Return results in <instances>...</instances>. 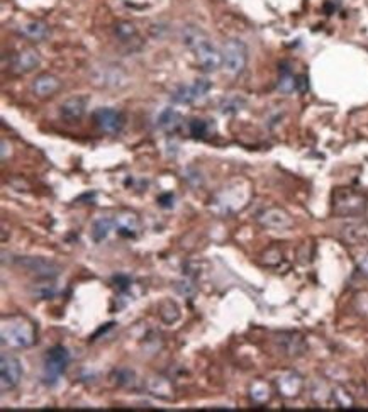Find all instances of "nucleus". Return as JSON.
<instances>
[{
	"label": "nucleus",
	"mask_w": 368,
	"mask_h": 412,
	"mask_svg": "<svg viewBox=\"0 0 368 412\" xmlns=\"http://www.w3.org/2000/svg\"><path fill=\"white\" fill-rule=\"evenodd\" d=\"M0 338L2 345L9 348H29L36 339L33 321L24 316L3 317L0 326Z\"/></svg>",
	"instance_id": "f257e3e1"
},
{
	"label": "nucleus",
	"mask_w": 368,
	"mask_h": 412,
	"mask_svg": "<svg viewBox=\"0 0 368 412\" xmlns=\"http://www.w3.org/2000/svg\"><path fill=\"white\" fill-rule=\"evenodd\" d=\"M248 63V48L238 38H231L223 46V66L230 75H241Z\"/></svg>",
	"instance_id": "f03ea898"
},
{
	"label": "nucleus",
	"mask_w": 368,
	"mask_h": 412,
	"mask_svg": "<svg viewBox=\"0 0 368 412\" xmlns=\"http://www.w3.org/2000/svg\"><path fill=\"white\" fill-rule=\"evenodd\" d=\"M68 363H70V353L65 346L58 345L48 350L45 356V363H42V380L48 385L58 382V378L65 374Z\"/></svg>",
	"instance_id": "7ed1b4c3"
},
{
	"label": "nucleus",
	"mask_w": 368,
	"mask_h": 412,
	"mask_svg": "<svg viewBox=\"0 0 368 412\" xmlns=\"http://www.w3.org/2000/svg\"><path fill=\"white\" fill-rule=\"evenodd\" d=\"M14 263L19 268H23V270H26L27 274L42 278V280H53V278L60 277V274H62V267L56 265L55 261L46 260V258L19 256L14 258Z\"/></svg>",
	"instance_id": "20e7f679"
},
{
	"label": "nucleus",
	"mask_w": 368,
	"mask_h": 412,
	"mask_svg": "<svg viewBox=\"0 0 368 412\" xmlns=\"http://www.w3.org/2000/svg\"><path fill=\"white\" fill-rule=\"evenodd\" d=\"M21 378H23L21 361L12 354L2 353V358H0V387H2L3 392L16 389Z\"/></svg>",
	"instance_id": "39448f33"
},
{
	"label": "nucleus",
	"mask_w": 368,
	"mask_h": 412,
	"mask_svg": "<svg viewBox=\"0 0 368 412\" xmlns=\"http://www.w3.org/2000/svg\"><path fill=\"white\" fill-rule=\"evenodd\" d=\"M194 51L197 63L201 64L204 71H216L217 68H221V64H223V51H219V49L210 43L209 38H204L199 45H195Z\"/></svg>",
	"instance_id": "423d86ee"
},
{
	"label": "nucleus",
	"mask_w": 368,
	"mask_h": 412,
	"mask_svg": "<svg viewBox=\"0 0 368 412\" xmlns=\"http://www.w3.org/2000/svg\"><path fill=\"white\" fill-rule=\"evenodd\" d=\"M94 123L97 124V128L101 131L107 132V134H117V132L123 131L124 119L123 112H119L117 109L112 107H99L94 112Z\"/></svg>",
	"instance_id": "0eeeda50"
},
{
	"label": "nucleus",
	"mask_w": 368,
	"mask_h": 412,
	"mask_svg": "<svg viewBox=\"0 0 368 412\" xmlns=\"http://www.w3.org/2000/svg\"><path fill=\"white\" fill-rule=\"evenodd\" d=\"M210 88H212V84H210L207 78H199L194 84L180 85V87L175 88L173 94H171V100L177 104H185V106H187V104H194L195 100L202 99Z\"/></svg>",
	"instance_id": "6e6552de"
},
{
	"label": "nucleus",
	"mask_w": 368,
	"mask_h": 412,
	"mask_svg": "<svg viewBox=\"0 0 368 412\" xmlns=\"http://www.w3.org/2000/svg\"><path fill=\"white\" fill-rule=\"evenodd\" d=\"M87 106H88L87 97L84 95L70 97V99H66L65 102L60 106V116H62L65 121H68V123H78V121L85 116V112H87Z\"/></svg>",
	"instance_id": "1a4fd4ad"
},
{
	"label": "nucleus",
	"mask_w": 368,
	"mask_h": 412,
	"mask_svg": "<svg viewBox=\"0 0 368 412\" xmlns=\"http://www.w3.org/2000/svg\"><path fill=\"white\" fill-rule=\"evenodd\" d=\"M114 222H116L117 232H119L123 238L134 239L138 238L139 232H141V221H139V217L136 216L134 213H131V210H123V213L117 214Z\"/></svg>",
	"instance_id": "9d476101"
},
{
	"label": "nucleus",
	"mask_w": 368,
	"mask_h": 412,
	"mask_svg": "<svg viewBox=\"0 0 368 412\" xmlns=\"http://www.w3.org/2000/svg\"><path fill=\"white\" fill-rule=\"evenodd\" d=\"M39 63H41V56H39V53L33 48H26L23 49V51L17 53V55H14L12 70L16 71V73L26 75L36 70V68L39 66Z\"/></svg>",
	"instance_id": "9b49d317"
},
{
	"label": "nucleus",
	"mask_w": 368,
	"mask_h": 412,
	"mask_svg": "<svg viewBox=\"0 0 368 412\" xmlns=\"http://www.w3.org/2000/svg\"><path fill=\"white\" fill-rule=\"evenodd\" d=\"M258 222L270 229H287L292 226V217L284 209H268L258 216Z\"/></svg>",
	"instance_id": "f8f14e48"
},
{
	"label": "nucleus",
	"mask_w": 368,
	"mask_h": 412,
	"mask_svg": "<svg viewBox=\"0 0 368 412\" xmlns=\"http://www.w3.org/2000/svg\"><path fill=\"white\" fill-rule=\"evenodd\" d=\"M60 87H62V82L51 73L38 75L33 82V92L38 97H41V99L56 94L60 90Z\"/></svg>",
	"instance_id": "ddd939ff"
},
{
	"label": "nucleus",
	"mask_w": 368,
	"mask_h": 412,
	"mask_svg": "<svg viewBox=\"0 0 368 412\" xmlns=\"http://www.w3.org/2000/svg\"><path fill=\"white\" fill-rule=\"evenodd\" d=\"M278 385V392L282 393L287 399H292V397H297L302 390V378L301 375L294 374V372H289V374H284L282 377H278L277 380Z\"/></svg>",
	"instance_id": "4468645a"
},
{
	"label": "nucleus",
	"mask_w": 368,
	"mask_h": 412,
	"mask_svg": "<svg viewBox=\"0 0 368 412\" xmlns=\"http://www.w3.org/2000/svg\"><path fill=\"white\" fill-rule=\"evenodd\" d=\"M278 343H280L285 354H291V356L302 354L304 350H306V343H304L302 336L297 335V332H285V335L280 336Z\"/></svg>",
	"instance_id": "2eb2a0df"
},
{
	"label": "nucleus",
	"mask_w": 368,
	"mask_h": 412,
	"mask_svg": "<svg viewBox=\"0 0 368 412\" xmlns=\"http://www.w3.org/2000/svg\"><path fill=\"white\" fill-rule=\"evenodd\" d=\"M180 121L182 117L177 110L171 109V107H165V109L156 116V126L163 129V131H173V129L180 126Z\"/></svg>",
	"instance_id": "dca6fc26"
},
{
	"label": "nucleus",
	"mask_w": 368,
	"mask_h": 412,
	"mask_svg": "<svg viewBox=\"0 0 368 412\" xmlns=\"http://www.w3.org/2000/svg\"><path fill=\"white\" fill-rule=\"evenodd\" d=\"M19 32L23 36H26L27 39H33V41H41L48 36V26L41 21H29V23L21 24Z\"/></svg>",
	"instance_id": "f3484780"
},
{
	"label": "nucleus",
	"mask_w": 368,
	"mask_h": 412,
	"mask_svg": "<svg viewBox=\"0 0 368 412\" xmlns=\"http://www.w3.org/2000/svg\"><path fill=\"white\" fill-rule=\"evenodd\" d=\"M112 228H116V222H114V219H110V217H99V219L92 224V231H90L94 243H102L103 239L110 234Z\"/></svg>",
	"instance_id": "a211bd4d"
},
{
	"label": "nucleus",
	"mask_w": 368,
	"mask_h": 412,
	"mask_svg": "<svg viewBox=\"0 0 368 412\" xmlns=\"http://www.w3.org/2000/svg\"><path fill=\"white\" fill-rule=\"evenodd\" d=\"M158 316L162 317V321L167 322V324H173V322L178 321V317H180V309H178L177 304L171 302V300H163L158 306Z\"/></svg>",
	"instance_id": "6ab92c4d"
},
{
	"label": "nucleus",
	"mask_w": 368,
	"mask_h": 412,
	"mask_svg": "<svg viewBox=\"0 0 368 412\" xmlns=\"http://www.w3.org/2000/svg\"><path fill=\"white\" fill-rule=\"evenodd\" d=\"M345 200L348 204H341V206H336V213L339 214H358L363 209V199L362 197L355 195V193H348V199H339Z\"/></svg>",
	"instance_id": "aec40b11"
},
{
	"label": "nucleus",
	"mask_w": 368,
	"mask_h": 412,
	"mask_svg": "<svg viewBox=\"0 0 368 412\" xmlns=\"http://www.w3.org/2000/svg\"><path fill=\"white\" fill-rule=\"evenodd\" d=\"M204 38H207V34L197 26H185L182 31V41L191 49H194L195 45H199Z\"/></svg>",
	"instance_id": "412c9836"
},
{
	"label": "nucleus",
	"mask_w": 368,
	"mask_h": 412,
	"mask_svg": "<svg viewBox=\"0 0 368 412\" xmlns=\"http://www.w3.org/2000/svg\"><path fill=\"white\" fill-rule=\"evenodd\" d=\"M246 106V100L241 99V97L233 95V97H226V99L221 102L219 109L223 114H236Z\"/></svg>",
	"instance_id": "4be33fe9"
},
{
	"label": "nucleus",
	"mask_w": 368,
	"mask_h": 412,
	"mask_svg": "<svg viewBox=\"0 0 368 412\" xmlns=\"http://www.w3.org/2000/svg\"><path fill=\"white\" fill-rule=\"evenodd\" d=\"M249 392H252V399L258 404L267 402V400L270 399V387H268L265 382H255L252 385Z\"/></svg>",
	"instance_id": "5701e85b"
},
{
	"label": "nucleus",
	"mask_w": 368,
	"mask_h": 412,
	"mask_svg": "<svg viewBox=\"0 0 368 412\" xmlns=\"http://www.w3.org/2000/svg\"><path fill=\"white\" fill-rule=\"evenodd\" d=\"M116 383L121 387H134L136 385V374L130 368H117L114 372Z\"/></svg>",
	"instance_id": "b1692460"
},
{
	"label": "nucleus",
	"mask_w": 368,
	"mask_h": 412,
	"mask_svg": "<svg viewBox=\"0 0 368 412\" xmlns=\"http://www.w3.org/2000/svg\"><path fill=\"white\" fill-rule=\"evenodd\" d=\"M116 36L123 43H130L131 39H134L136 36H138V31H136L134 24H131V23H119L116 26Z\"/></svg>",
	"instance_id": "393cba45"
},
{
	"label": "nucleus",
	"mask_w": 368,
	"mask_h": 412,
	"mask_svg": "<svg viewBox=\"0 0 368 412\" xmlns=\"http://www.w3.org/2000/svg\"><path fill=\"white\" fill-rule=\"evenodd\" d=\"M33 295L38 297V299H51V297L56 295V287L53 284H41L34 287Z\"/></svg>",
	"instance_id": "a878e982"
},
{
	"label": "nucleus",
	"mask_w": 368,
	"mask_h": 412,
	"mask_svg": "<svg viewBox=\"0 0 368 412\" xmlns=\"http://www.w3.org/2000/svg\"><path fill=\"white\" fill-rule=\"evenodd\" d=\"M191 134L194 136V138H204V136L207 134V131H209V126H207L206 121L202 119H194L191 121Z\"/></svg>",
	"instance_id": "bb28decb"
},
{
	"label": "nucleus",
	"mask_w": 368,
	"mask_h": 412,
	"mask_svg": "<svg viewBox=\"0 0 368 412\" xmlns=\"http://www.w3.org/2000/svg\"><path fill=\"white\" fill-rule=\"evenodd\" d=\"M153 382L156 383V389H151V392L155 396H162V397H168L165 393H170V385L165 378H153Z\"/></svg>",
	"instance_id": "cd10ccee"
},
{
	"label": "nucleus",
	"mask_w": 368,
	"mask_h": 412,
	"mask_svg": "<svg viewBox=\"0 0 368 412\" xmlns=\"http://www.w3.org/2000/svg\"><path fill=\"white\" fill-rule=\"evenodd\" d=\"M295 87H297V82L294 80L292 75H284L280 80V84H278V88H280L282 92H292Z\"/></svg>",
	"instance_id": "c85d7f7f"
},
{
	"label": "nucleus",
	"mask_w": 368,
	"mask_h": 412,
	"mask_svg": "<svg viewBox=\"0 0 368 412\" xmlns=\"http://www.w3.org/2000/svg\"><path fill=\"white\" fill-rule=\"evenodd\" d=\"M360 270H362L363 275H367L368 277V254H365V256L360 260Z\"/></svg>",
	"instance_id": "c756f323"
},
{
	"label": "nucleus",
	"mask_w": 368,
	"mask_h": 412,
	"mask_svg": "<svg viewBox=\"0 0 368 412\" xmlns=\"http://www.w3.org/2000/svg\"><path fill=\"white\" fill-rule=\"evenodd\" d=\"M7 152L10 153V145L3 139L2 141V160H7Z\"/></svg>",
	"instance_id": "7c9ffc66"
}]
</instances>
